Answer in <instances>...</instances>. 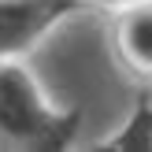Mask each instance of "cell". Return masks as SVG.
I'll list each match as a JSON object with an SVG mask.
<instances>
[{
    "label": "cell",
    "instance_id": "3957f363",
    "mask_svg": "<svg viewBox=\"0 0 152 152\" xmlns=\"http://www.w3.org/2000/svg\"><path fill=\"white\" fill-rule=\"evenodd\" d=\"M115 48L130 71L152 74V0H134V4L119 7Z\"/></svg>",
    "mask_w": 152,
    "mask_h": 152
},
{
    "label": "cell",
    "instance_id": "277c9868",
    "mask_svg": "<svg viewBox=\"0 0 152 152\" xmlns=\"http://www.w3.org/2000/svg\"><path fill=\"white\" fill-rule=\"evenodd\" d=\"M104 152H152V100L145 93L134 100L126 123L100 145Z\"/></svg>",
    "mask_w": 152,
    "mask_h": 152
},
{
    "label": "cell",
    "instance_id": "5b68a950",
    "mask_svg": "<svg viewBox=\"0 0 152 152\" xmlns=\"http://www.w3.org/2000/svg\"><path fill=\"white\" fill-rule=\"evenodd\" d=\"M82 4H96V7H126V4H134V0H82Z\"/></svg>",
    "mask_w": 152,
    "mask_h": 152
},
{
    "label": "cell",
    "instance_id": "7a4b0ae2",
    "mask_svg": "<svg viewBox=\"0 0 152 152\" xmlns=\"http://www.w3.org/2000/svg\"><path fill=\"white\" fill-rule=\"evenodd\" d=\"M82 7V0H0V59H22Z\"/></svg>",
    "mask_w": 152,
    "mask_h": 152
},
{
    "label": "cell",
    "instance_id": "6da1fadb",
    "mask_svg": "<svg viewBox=\"0 0 152 152\" xmlns=\"http://www.w3.org/2000/svg\"><path fill=\"white\" fill-rule=\"evenodd\" d=\"M78 130L82 108H56L22 59H0V152H63Z\"/></svg>",
    "mask_w": 152,
    "mask_h": 152
}]
</instances>
